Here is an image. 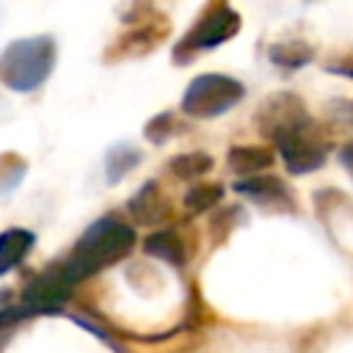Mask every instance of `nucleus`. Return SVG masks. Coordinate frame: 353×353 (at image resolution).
<instances>
[{"label":"nucleus","mask_w":353,"mask_h":353,"mask_svg":"<svg viewBox=\"0 0 353 353\" xmlns=\"http://www.w3.org/2000/svg\"><path fill=\"white\" fill-rule=\"evenodd\" d=\"M171 174H176L179 179H193V176H201L212 168V157L204 154V152H190V154H179L168 163Z\"/></svg>","instance_id":"obj_15"},{"label":"nucleus","mask_w":353,"mask_h":353,"mask_svg":"<svg viewBox=\"0 0 353 353\" xmlns=\"http://www.w3.org/2000/svg\"><path fill=\"white\" fill-rule=\"evenodd\" d=\"M69 290H72V281L66 279V273L58 268L41 273L36 281L28 284L25 295H22V312L30 314V312H50L55 306H61L66 298H69Z\"/></svg>","instance_id":"obj_7"},{"label":"nucleus","mask_w":353,"mask_h":353,"mask_svg":"<svg viewBox=\"0 0 353 353\" xmlns=\"http://www.w3.org/2000/svg\"><path fill=\"white\" fill-rule=\"evenodd\" d=\"M240 30V17L237 11L226 3V0H210L204 6V11L196 17L193 28L179 39V44L174 47V61L185 63L190 58H196L204 50H212L218 44H223L226 39H232Z\"/></svg>","instance_id":"obj_3"},{"label":"nucleus","mask_w":353,"mask_h":353,"mask_svg":"<svg viewBox=\"0 0 353 353\" xmlns=\"http://www.w3.org/2000/svg\"><path fill=\"white\" fill-rule=\"evenodd\" d=\"M331 72H342V74L353 77V66H331Z\"/></svg>","instance_id":"obj_20"},{"label":"nucleus","mask_w":353,"mask_h":353,"mask_svg":"<svg viewBox=\"0 0 353 353\" xmlns=\"http://www.w3.org/2000/svg\"><path fill=\"white\" fill-rule=\"evenodd\" d=\"M132 245H135V232L124 221H119L113 215H105L83 232V237L77 240L69 259L61 262V270L74 284V281L88 279L97 270L124 259L132 251Z\"/></svg>","instance_id":"obj_1"},{"label":"nucleus","mask_w":353,"mask_h":353,"mask_svg":"<svg viewBox=\"0 0 353 353\" xmlns=\"http://www.w3.org/2000/svg\"><path fill=\"white\" fill-rule=\"evenodd\" d=\"M146 251H149L152 256H160V259L171 262V265H182V259H185V245H182V240L176 237V232H171V229L152 234V237L146 240Z\"/></svg>","instance_id":"obj_13"},{"label":"nucleus","mask_w":353,"mask_h":353,"mask_svg":"<svg viewBox=\"0 0 353 353\" xmlns=\"http://www.w3.org/2000/svg\"><path fill=\"white\" fill-rule=\"evenodd\" d=\"M25 160L22 157H17V154H11V152H6V154H0V193H8V190H14L19 182H22V176H25Z\"/></svg>","instance_id":"obj_16"},{"label":"nucleus","mask_w":353,"mask_h":353,"mask_svg":"<svg viewBox=\"0 0 353 353\" xmlns=\"http://www.w3.org/2000/svg\"><path fill=\"white\" fill-rule=\"evenodd\" d=\"M270 61L276 66H284V69H301L303 63H309L314 58V50L303 41H279L268 50Z\"/></svg>","instance_id":"obj_12"},{"label":"nucleus","mask_w":353,"mask_h":353,"mask_svg":"<svg viewBox=\"0 0 353 353\" xmlns=\"http://www.w3.org/2000/svg\"><path fill=\"white\" fill-rule=\"evenodd\" d=\"M273 163V154L259 146H237L229 152V168L240 176H254Z\"/></svg>","instance_id":"obj_11"},{"label":"nucleus","mask_w":353,"mask_h":353,"mask_svg":"<svg viewBox=\"0 0 353 353\" xmlns=\"http://www.w3.org/2000/svg\"><path fill=\"white\" fill-rule=\"evenodd\" d=\"M339 160H342V165L350 171V176H353V146H345L342 149V154H339Z\"/></svg>","instance_id":"obj_19"},{"label":"nucleus","mask_w":353,"mask_h":353,"mask_svg":"<svg viewBox=\"0 0 353 353\" xmlns=\"http://www.w3.org/2000/svg\"><path fill=\"white\" fill-rule=\"evenodd\" d=\"M171 130H174V113H160L146 124V138L152 143H163L171 138Z\"/></svg>","instance_id":"obj_18"},{"label":"nucleus","mask_w":353,"mask_h":353,"mask_svg":"<svg viewBox=\"0 0 353 353\" xmlns=\"http://www.w3.org/2000/svg\"><path fill=\"white\" fill-rule=\"evenodd\" d=\"M55 66V41L50 36H33L11 41L0 52V83L14 91L39 88Z\"/></svg>","instance_id":"obj_2"},{"label":"nucleus","mask_w":353,"mask_h":353,"mask_svg":"<svg viewBox=\"0 0 353 353\" xmlns=\"http://www.w3.org/2000/svg\"><path fill=\"white\" fill-rule=\"evenodd\" d=\"M243 94H245L243 83L229 74H218V72L199 74L182 97V113L196 119H212L234 108L243 99Z\"/></svg>","instance_id":"obj_4"},{"label":"nucleus","mask_w":353,"mask_h":353,"mask_svg":"<svg viewBox=\"0 0 353 353\" xmlns=\"http://www.w3.org/2000/svg\"><path fill=\"white\" fill-rule=\"evenodd\" d=\"M237 193H245L248 199H254L256 204H265V207H292V196L287 190V185L276 176H262V174H254V176H245L243 182L234 185Z\"/></svg>","instance_id":"obj_8"},{"label":"nucleus","mask_w":353,"mask_h":353,"mask_svg":"<svg viewBox=\"0 0 353 353\" xmlns=\"http://www.w3.org/2000/svg\"><path fill=\"white\" fill-rule=\"evenodd\" d=\"M303 119H309L303 102H301L298 97L287 94V91L268 97V99L262 102L259 113H256V124H259V130H262L265 135H270V138L281 135L284 130L295 127V124L303 121Z\"/></svg>","instance_id":"obj_6"},{"label":"nucleus","mask_w":353,"mask_h":353,"mask_svg":"<svg viewBox=\"0 0 353 353\" xmlns=\"http://www.w3.org/2000/svg\"><path fill=\"white\" fill-rule=\"evenodd\" d=\"M221 185H196V188H190L188 190V196H185V207L190 210V212H204V210H210L218 199H221Z\"/></svg>","instance_id":"obj_17"},{"label":"nucleus","mask_w":353,"mask_h":353,"mask_svg":"<svg viewBox=\"0 0 353 353\" xmlns=\"http://www.w3.org/2000/svg\"><path fill=\"white\" fill-rule=\"evenodd\" d=\"M141 163V152L130 143H121V146H113L108 154H105V171H108V182H116L119 176H124L127 171H132L135 165Z\"/></svg>","instance_id":"obj_14"},{"label":"nucleus","mask_w":353,"mask_h":353,"mask_svg":"<svg viewBox=\"0 0 353 353\" xmlns=\"http://www.w3.org/2000/svg\"><path fill=\"white\" fill-rule=\"evenodd\" d=\"M273 141H276L279 154H281L290 174H309V171H317L325 163L328 138L323 135V130L312 119L298 121L295 127L284 130Z\"/></svg>","instance_id":"obj_5"},{"label":"nucleus","mask_w":353,"mask_h":353,"mask_svg":"<svg viewBox=\"0 0 353 353\" xmlns=\"http://www.w3.org/2000/svg\"><path fill=\"white\" fill-rule=\"evenodd\" d=\"M33 243H36L33 232H28V229H6L0 234V276L8 273L11 268H17L28 256Z\"/></svg>","instance_id":"obj_10"},{"label":"nucleus","mask_w":353,"mask_h":353,"mask_svg":"<svg viewBox=\"0 0 353 353\" xmlns=\"http://www.w3.org/2000/svg\"><path fill=\"white\" fill-rule=\"evenodd\" d=\"M130 212L143 221V223H157L168 215V201L165 196L160 193V185L157 182H146L130 201Z\"/></svg>","instance_id":"obj_9"}]
</instances>
